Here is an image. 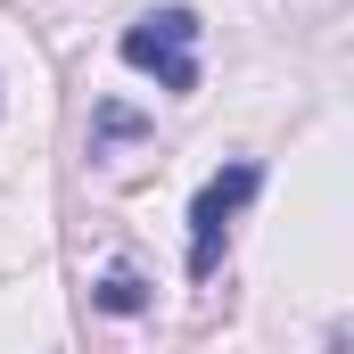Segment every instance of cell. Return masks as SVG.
<instances>
[{
  "label": "cell",
  "mask_w": 354,
  "mask_h": 354,
  "mask_svg": "<svg viewBox=\"0 0 354 354\" xmlns=\"http://www.w3.org/2000/svg\"><path fill=\"white\" fill-rule=\"evenodd\" d=\"M124 66L157 75L165 91H198V8H149L124 25Z\"/></svg>",
  "instance_id": "6da1fadb"
},
{
  "label": "cell",
  "mask_w": 354,
  "mask_h": 354,
  "mask_svg": "<svg viewBox=\"0 0 354 354\" xmlns=\"http://www.w3.org/2000/svg\"><path fill=\"white\" fill-rule=\"evenodd\" d=\"M256 189H264V165H248V157H239V165H223V174H214L206 189H198V198H189V272H198V280L223 264L231 214H239V206H248Z\"/></svg>",
  "instance_id": "7a4b0ae2"
},
{
  "label": "cell",
  "mask_w": 354,
  "mask_h": 354,
  "mask_svg": "<svg viewBox=\"0 0 354 354\" xmlns=\"http://www.w3.org/2000/svg\"><path fill=\"white\" fill-rule=\"evenodd\" d=\"M91 305H99V313H140V305H149V288H140L132 272L115 264L107 280H99V288H91Z\"/></svg>",
  "instance_id": "3957f363"
},
{
  "label": "cell",
  "mask_w": 354,
  "mask_h": 354,
  "mask_svg": "<svg viewBox=\"0 0 354 354\" xmlns=\"http://www.w3.org/2000/svg\"><path fill=\"white\" fill-rule=\"evenodd\" d=\"M124 132H140V115L132 107H99V140H124Z\"/></svg>",
  "instance_id": "277c9868"
}]
</instances>
